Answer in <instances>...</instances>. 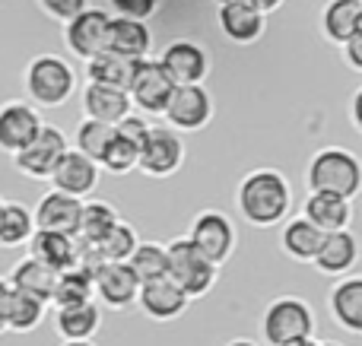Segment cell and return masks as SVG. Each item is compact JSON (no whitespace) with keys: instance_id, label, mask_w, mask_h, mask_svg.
Wrapping results in <instances>:
<instances>
[{"instance_id":"obj_1","label":"cell","mask_w":362,"mask_h":346,"mask_svg":"<svg viewBox=\"0 0 362 346\" xmlns=\"http://www.w3.org/2000/svg\"><path fill=\"white\" fill-rule=\"evenodd\" d=\"M235 207L245 222L257 229H270L286 222L289 210H293V191L276 169H255L238 181Z\"/></svg>"},{"instance_id":"obj_2","label":"cell","mask_w":362,"mask_h":346,"mask_svg":"<svg viewBox=\"0 0 362 346\" xmlns=\"http://www.w3.org/2000/svg\"><path fill=\"white\" fill-rule=\"evenodd\" d=\"M305 184L308 194H334L353 201L362 188V165L350 150L340 146H327L312 156L305 169Z\"/></svg>"},{"instance_id":"obj_3","label":"cell","mask_w":362,"mask_h":346,"mask_svg":"<svg viewBox=\"0 0 362 346\" xmlns=\"http://www.w3.org/2000/svg\"><path fill=\"white\" fill-rule=\"evenodd\" d=\"M315 311L299 296H276L261 311V337L267 346H289L315 337Z\"/></svg>"},{"instance_id":"obj_4","label":"cell","mask_w":362,"mask_h":346,"mask_svg":"<svg viewBox=\"0 0 362 346\" xmlns=\"http://www.w3.org/2000/svg\"><path fill=\"white\" fill-rule=\"evenodd\" d=\"M23 86H25V93H29L32 105L57 108L76 93V73L64 57L38 54L25 64Z\"/></svg>"},{"instance_id":"obj_5","label":"cell","mask_w":362,"mask_h":346,"mask_svg":"<svg viewBox=\"0 0 362 346\" xmlns=\"http://www.w3.org/2000/svg\"><path fill=\"white\" fill-rule=\"evenodd\" d=\"M165 280H172L194 302V299H204L216 286L219 267H213L187 239H175L165 245Z\"/></svg>"},{"instance_id":"obj_6","label":"cell","mask_w":362,"mask_h":346,"mask_svg":"<svg viewBox=\"0 0 362 346\" xmlns=\"http://www.w3.org/2000/svg\"><path fill=\"white\" fill-rule=\"evenodd\" d=\"M185 239L191 241L213 267H223L226 261L235 254V245H238V232L223 210H204V213H197Z\"/></svg>"},{"instance_id":"obj_7","label":"cell","mask_w":362,"mask_h":346,"mask_svg":"<svg viewBox=\"0 0 362 346\" xmlns=\"http://www.w3.org/2000/svg\"><path fill=\"white\" fill-rule=\"evenodd\" d=\"M163 118H165V127H172L175 133L204 131V127L213 121L210 89H206L204 83H197V86H175Z\"/></svg>"},{"instance_id":"obj_8","label":"cell","mask_w":362,"mask_h":346,"mask_svg":"<svg viewBox=\"0 0 362 346\" xmlns=\"http://www.w3.org/2000/svg\"><path fill=\"white\" fill-rule=\"evenodd\" d=\"M185 140L172 127H150L137 156V169L150 178H172L185 165Z\"/></svg>"},{"instance_id":"obj_9","label":"cell","mask_w":362,"mask_h":346,"mask_svg":"<svg viewBox=\"0 0 362 346\" xmlns=\"http://www.w3.org/2000/svg\"><path fill=\"white\" fill-rule=\"evenodd\" d=\"M70 150L67 137H64L61 127L54 124H42L38 137L25 146L23 153L13 156V165L23 172L25 178H35V181H48L51 172L57 169V162L64 159V153Z\"/></svg>"},{"instance_id":"obj_10","label":"cell","mask_w":362,"mask_h":346,"mask_svg":"<svg viewBox=\"0 0 362 346\" xmlns=\"http://www.w3.org/2000/svg\"><path fill=\"white\" fill-rule=\"evenodd\" d=\"M159 67L165 70L175 86H197L210 76V54H206L204 44L191 42V38H175V42L165 44L163 57H159Z\"/></svg>"},{"instance_id":"obj_11","label":"cell","mask_w":362,"mask_h":346,"mask_svg":"<svg viewBox=\"0 0 362 346\" xmlns=\"http://www.w3.org/2000/svg\"><path fill=\"white\" fill-rule=\"evenodd\" d=\"M172 89H175V83L165 76L159 61L144 57V61H137L134 80H131V86H127V99L144 114H163L172 99Z\"/></svg>"},{"instance_id":"obj_12","label":"cell","mask_w":362,"mask_h":346,"mask_svg":"<svg viewBox=\"0 0 362 346\" xmlns=\"http://www.w3.org/2000/svg\"><path fill=\"white\" fill-rule=\"evenodd\" d=\"M42 124L45 121L32 102H23V99L4 102L0 105V150L10 153V156L23 153L38 137Z\"/></svg>"},{"instance_id":"obj_13","label":"cell","mask_w":362,"mask_h":346,"mask_svg":"<svg viewBox=\"0 0 362 346\" xmlns=\"http://www.w3.org/2000/svg\"><path fill=\"white\" fill-rule=\"evenodd\" d=\"M108 13L95 10V6H86L80 16H74L67 23V32H64V42H67L70 54L76 57H95L105 51V38H108Z\"/></svg>"},{"instance_id":"obj_14","label":"cell","mask_w":362,"mask_h":346,"mask_svg":"<svg viewBox=\"0 0 362 346\" xmlns=\"http://www.w3.org/2000/svg\"><path fill=\"white\" fill-rule=\"evenodd\" d=\"M80 210H83V201L61 194V191H48V194H42V201L35 203V210H32L35 232L76 235V226H80Z\"/></svg>"},{"instance_id":"obj_15","label":"cell","mask_w":362,"mask_h":346,"mask_svg":"<svg viewBox=\"0 0 362 346\" xmlns=\"http://www.w3.org/2000/svg\"><path fill=\"white\" fill-rule=\"evenodd\" d=\"M48 181H51V191H61V194L83 201V197H89L95 191V184H99V165H95L93 159L80 156L76 150H67L64 159L57 162V169L51 172Z\"/></svg>"},{"instance_id":"obj_16","label":"cell","mask_w":362,"mask_h":346,"mask_svg":"<svg viewBox=\"0 0 362 346\" xmlns=\"http://www.w3.org/2000/svg\"><path fill=\"white\" fill-rule=\"evenodd\" d=\"M137 305L150 321L165 324V321H175V318L185 315L191 299H187L172 280L163 277V280H153V283H140Z\"/></svg>"},{"instance_id":"obj_17","label":"cell","mask_w":362,"mask_h":346,"mask_svg":"<svg viewBox=\"0 0 362 346\" xmlns=\"http://www.w3.org/2000/svg\"><path fill=\"white\" fill-rule=\"evenodd\" d=\"M137 292L140 283L127 264H105L93 280V296L108 309L124 311L131 305H137Z\"/></svg>"},{"instance_id":"obj_18","label":"cell","mask_w":362,"mask_h":346,"mask_svg":"<svg viewBox=\"0 0 362 346\" xmlns=\"http://www.w3.org/2000/svg\"><path fill=\"white\" fill-rule=\"evenodd\" d=\"M216 23L223 35L235 44H255L257 38L267 32V16L248 0H235V4H223L216 13Z\"/></svg>"},{"instance_id":"obj_19","label":"cell","mask_w":362,"mask_h":346,"mask_svg":"<svg viewBox=\"0 0 362 346\" xmlns=\"http://www.w3.org/2000/svg\"><path fill=\"white\" fill-rule=\"evenodd\" d=\"M331 321L346 334H362V277H346L327 292Z\"/></svg>"},{"instance_id":"obj_20","label":"cell","mask_w":362,"mask_h":346,"mask_svg":"<svg viewBox=\"0 0 362 346\" xmlns=\"http://www.w3.org/2000/svg\"><path fill=\"white\" fill-rule=\"evenodd\" d=\"M80 99H83V112H86V118L99 121V124H108V127H118L127 114H134L131 99H127V93H121V89H108V86L86 83Z\"/></svg>"},{"instance_id":"obj_21","label":"cell","mask_w":362,"mask_h":346,"mask_svg":"<svg viewBox=\"0 0 362 346\" xmlns=\"http://www.w3.org/2000/svg\"><path fill=\"white\" fill-rule=\"evenodd\" d=\"M153 48V32L146 23L137 19H121L112 16L108 19V38H105V51L121 57H131V61H144Z\"/></svg>"},{"instance_id":"obj_22","label":"cell","mask_w":362,"mask_h":346,"mask_svg":"<svg viewBox=\"0 0 362 346\" xmlns=\"http://www.w3.org/2000/svg\"><path fill=\"white\" fill-rule=\"evenodd\" d=\"M356 258H359V241L350 229H344V232H327L325 239H321V248L312 264L318 267L325 277H344V273L353 270Z\"/></svg>"},{"instance_id":"obj_23","label":"cell","mask_w":362,"mask_h":346,"mask_svg":"<svg viewBox=\"0 0 362 346\" xmlns=\"http://www.w3.org/2000/svg\"><path fill=\"white\" fill-rule=\"evenodd\" d=\"M321 32L331 44L344 48L356 32H362V0H327L321 10Z\"/></svg>"},{"instance_id":"obj_24","label":"cell","mask_w":362,"mask_h":346,"mask_svg":"<svg viewBox=\"0 0 362 346\" xmlns=\"http://www.w3.org/2000/svg\"><path fill=\"white\" fill-rule=\"evenodd\" d=\"M76 254H80V245H76L74 235H57V232H35L29 239V258L45 264L48 270L61 273L70 270L76 264Z\"/></svg>"},{"instance_id":"obj_25","label":"cell","mask_w":362,"mask_h":346,"mask_svg":"<svg viewBox=\"0 0 362 346\" xmlns=\"http://www.w3.org/2000/svg\"><path fill=\"white\" fill-rule=\"evenodd\" d=\"M305 216L318 232H344L353 222V203L334 194H308L305 201Z\"/></svg>"},{"instance_id":"obj_26","label":"cell","mask_w":362,"mask_h":346,"mask_svg":"<svg viewBox=\"0 0 362 346\" xmlns=\"http://www.w3.org/2000/svg\"><path fill=\"white\" fill-rule=\"evenodd\" d=\"M118 222H121V216H118V210H115L112 203H105V201L83 203L80 226H76V235H74L76 245L80 248H99Z\"/></svg>"},{"instance_id":"obj_27","label":"cell","mask_w":362,"mask_h":346,"mask_svg":"<svg viewBox=\"0 0 362 346\" xmlns=\"http://www.w3.org/2000/svg\"><path fill=\"white\" fill-rule=\"evenodd\" d=\"M102 328V311L95 302L67 305V309L54 311V330L61 334L64 343L70 340H93L95 330Z\"/></svg>"},{"instance_id":"obj_28","label":"cell","mask_w":362,"mask_h":346,"mask_svg":"<svg viewBox=\"0 0 362 346\" xmlns=\"http://www.w3.org/2000/svg\"><path fill=\"white\" fill-rule=\"evenodd\" d=\"M134 70H137V61L112 54V51H102V54L86 61V80L95 83V86H108V89L127 93V86H131V80H134Z\"/></svg>"},{"instance_id":"obj_29","label":"cell","mask_w":362,"mask_h":346,"mask_svg":"<svg viewBox=\"0 0 362 346\" xmlns=\"http://www.w3.org/2000/svg\"><path fill=\"white\" fill-rule=\"evenodd\" d=\"M321 239H325V232H318L305 216H296V220H286V226H283L280 248L286 258L296 261V264H312L318 248H321Z\"/></svg>"},{"instance_id":"obj_30","label":"cell","mask_w":362,"mask_h":346,"mask_svg":"<svg viewBox=\"0 0 362 346\" xmlns=\"http://www.w3.org/2000/svg\"><path fill=\"white\" fill-rule=\"evenodd\" d=\"M54 270H48L45 264H38V261L32 258H23L16 267H13L10 273V286L16 292H23V296H32L38 299V302L51 305V290H54Z\"/></svg>"},{"instance_id":"obj_31","label":"cell","mask_w":362,"mask_h":346,"mask_svg":"<svg viewBox=\"0 0 362 346\" xmlns=\"http://www.w3.org/2000/svg\"><path fill=\"white\" fill-rule=\"evenodd\" d=\"M32 235H35L32 210L19 201H4V210H0V245L4 248L29 245Z\"/></svg>"},{"instance_id":"obj_32","label":"cell","mask_w":362,"mask_h":346,"mask_svg":"<svg viewBox=\"0 0 362 346\" xmlns=\"http://www.w3.org/2000/svg\"><path fill=\"white\" fill-rule=\"evenodd\" d=\"M83 302H93V277L74 264L70 270H61L54 277L51 305H57V309H67V305H83Z\"/></svg>"},{"instance_id":"obj_33","label":"cell","mask_w":362,"mask_h":346,"mask_svg":"<svg viewBox=\"0 0 362 346\" xmlns=\"http://www.w3.org/2000/svg\"><path fill=\"white\" fill-rule=\"evenodd\" d=\"M127 267L137 277V283H153V280L165 277V245L156 241H140L134 254L127 258Z\"/></svg>"},{"instance_id":"obj_34","label":"cell","mask_w":362,"mask_h":346,"mask_svg":"<svg viewBox=\"0 0 362 346\" xmlns=\"http://www.w3.org/2000/svg\"><path fill=\"white\" fill-rule=\"evenodd\" d=\"M45 311H48V305L38 302V299L32 296H23V292L13 290V302H10V315H6V328L10 334H29V330H35L38 324L45 321Z\"/></svg>"},{"instance_id":"obj_35","label":"cell","mask_w":362,"mask_h":346,"mask_svg":"<svg viewBox=\"0 0 362 346\" xmlns=\"http://www.w3.org/2000/svg\"><path fill=\"white\" fill-rule=\"evenodd\" d=\"M115 140V127L108 124H99V121H80V127H76V140H74V150L80 153V156L93 159L95 165H99V159L105 156L108 143Z\"/></svg>"},{"instance_id":"obj_36","label":"cell","mask_w":362,"mask_h":346,"mask_svg":"<svg viewBox=\"0 0 362 346\" xmlns=\"http://www.w3.org/2000/svg\"><path fill=\"white\" fill-rule=\"evenodd\" d=\"M140 245V235L131 222L121 220L118 226L108 232V239L99 245V254L105 258V264H127V258L134 254V248Z\"/></svg>"},{"instance_id":"obj_37","label":"cell","mask_w":362,"mask_h":346,"mask_svg":"<svg viewBox=\"0 0 362 346\" xmlns=\"http://www.w3.org/2000/svg\"><path fill=\"white\" fill-rule=\"evenodd\" d=\"M137 156H140L137 146H134L131 140H124V137H118V133H115V140L108 143L105 156L99 159V169L112 172V175H127V172L137 169Z\"/></svg>"},{"instance_id":"obj_38","label":"cell","mask_w":362,"mask_h":346,"mask_svg":"<svg viewBox=\"0 0 362 346\" xmlns=\"http://www.w3.org/2000/svg\"><path fill=\"white\" fill-rule=\"evenodd\" d=\"M115 10V16L121 19H137V23H146L150 16H156L163 0H108Z\"/></svg>"},{"instance_id":"obj_39","label":"cell","mask_w":362,"mask_h":346,"mask_svg":"<svg viewBox=\"0 0 362 346\" xmlns=\"http://www.w3.org/2000/svg\"><path fill=\"white\" fill-rule=\"evenodd\" d=\"M38 6H42L51 19H57V23H70V19L80 16L89 4L86 0H38Z\"/></svg>"},{"instance_id":"obj_40","label":"cell","mask_w":362,"mask_h":346,"mask_svg":"<svg viewBox=\"0 0 362 346\" xmlns=\"http://www.w3.org/2000/svg\"><path fill=\"white\" fill-rule=\"evenodd\" d=\"M150 127L153 124H146V118H140V114H127V118L115 127V133H118V137H124V140H131V143L140 150V146H144V140H146V133H150Z\"/></svg>"},{"instance_id":"obj_41","label":"cell","mask_w":362,"mask_h":346,"mask_svg":"<svg viewBox=\"0 0 362 346\" xmlns=\"http://www.w3.org/2000/svg\"><path fill=\"white\" fill-rule=\"evenodd\" d=\"M344 57L353 70H362V32H356V35L344 44Z\"/></svg>"},{"instance_id":"obj_42","label":"cell","mask_w":362,"mask_h":346,"mask_svg":"<svg viewBox=\"0 0 362 346\" xmlns=\"http://www.w3.org/2000/svg\"><path fill=\"white\" fill-rule=\"evenodd\" d=\"M10 302H13V286H10V280H0V334H4V328H6Z\"/></svg>"},{"instance_id":"obj_43","label":"cell","mask_w":362,"mask_h":346,"mask_svg":"<svg viewBox=\"0 0 362 346\" xmlns=\"http://www.w3.org/2000/svg\"><path fill=\"white\" fill-rule=\"evenodd\" d=\"M251 6H257V10L264 13V16H267V13H274V10H280L283 4H286V0H248Z\"/></svg>"},{"instance_id":"obj_44","label":"cell","mask_w":362,"mask_h":346,"mask_svg":"<svg viewBox=\"0 0 362 346\" xmlns=\"http://www.w3.org/2000/svg\"><path fill=\"white\" fill-rule=\"evenodd\" d=\"M61 346H95L93 340H70V343H61Z\"/></svg>"},{"instance_id":"obj_45","label":"cell","mask_w":362,"mask_h":346,"mask_svg":"<svg viewBox=\"0 0 362 346\" xmlns=\"http://www.w3.org/2000/svg\"><path fill=\"white\" fill-rule=\"evenodd\" d=\"M226 346H257L255 340H232V343H226Z\"/></svg>"},{"instance_id":"obj_46","label":"cell","mask_w":362,"mask_h":346,"mask_svg":"<svg viewBox=\"0 0 362 346\" xmlns=\"http://www.w3.org/2000/svg\"><path fill=\"white\" fill-rule=\"evenodd\" d=\"M289 346H318L315 340H299V343H289Z\"/></svg>"},{"instance_id":"obj_47","label":"cell","mask_w":362,"mask_h":346,"mask_svg":"<svg viewBox=\"0 0 362 346\" xmlns=\"http://www.w3.org/2000/svg\"><path fill=\"white\" fill-rule=\"evenodd\" d=\"M223 4H235V0H216V6H223Z\"/></svg>"},{"instance_id":"obj_48","label":"cell","mask_w":362,"mask_h":346,"mask_svg":"<svg viewBox=\"0 0 362 346\" xmlns=\"http://www.w3.org/2000/svg\"><path fill=\"white\" fill-rule=\"evenodd\" d=\"M318 346H344V343H318Z\"/></svg>"},{"instance_id":"obj_49","label":"cell","mask_w":362,"mask_h":346,"mask_svg":"<svg viewBox=\"0 0 362 346\" xmlns=\"http://www.w3.org/2000/svg\"><path fill=\"white\" fill-rule=\"evenodd\" d=\"M0 210H4V197H0Z\"/></svg>"}]
</instances>
